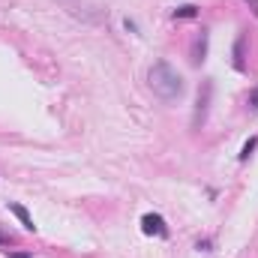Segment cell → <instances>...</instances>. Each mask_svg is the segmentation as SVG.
Here are the masks:
<instances>
[{
    "label": "cell",
    "mask_w": 258,
    "mask_h": 258,
    "mask_svg": "<svg viewBox=\"0 0 258 258\" xmlns=\"http://www.w3.org/2000/svg\"><path fill=\"white\" fill-rule=\"evenodd\" d=\"M147 84H150V90H153L159 99H165V102L183 96V75H180L171 63H165V60H159V63H153L147 69Z\"/></svg>",
    "instance_id": "6da1fadb"
},
{
    "label": "cell",
    "mask_w": 258,
    "mask_h": 258,
    "mask_svg": "<svg viewBox=\"0 0 258 258\" xmlns=\"http://www.w3.org/2000/svg\"><path fill=\"white\" fill-rule=\"evenodd\" d=\"M6 258H30V252H9Z\"/></svg>",
    "instance_id": "8fae6325"
},
{
    "label": "cell",
    "mask_w": 258,
    "mask_h": 258,
    "mask_svg": "<svg viewBox=\"0 0 258 258\" xmlns=\"http://www.w3.org/2000/svg\"><path fill=\"white\" fill-rule=\"evenodd\" d=\"M249 108H252V111H258V84H255V90L249 93Z\"/></svg>",
    "instance_id": "9c48e42d"
},
{
    "label": "cell",
    "mask_w": 258,
    "mask_h": 258,
    "mask_svg": "<svg viewBox=\"0 0 258 258\" xmlns=\"http://www.w3.org/2000/svg\"><path fill=\"white\" fill-rule=\"evenodd\" d=\"M255 147H258V138H255V135H252V138H249V141H246V144L240 147V159L246 162V159L252 156V150H255Z\"/></svg>",
    "instance_id": "ba28073f"
},
{
    "label": "cell",
    "mask_w": 258,
    "mask_h": 258,
    "mask_svg": "<svg viewBox=\"0 0 258 258\" xmlns=\"http://www.w3.org/2000/svg\"><path fill=\"white\" fill-rule=\"evenodd\" d=\"M195 15H198V6L195 3H183V6L174 9V18H195Z\"/></svg>",
    "instance_id": "52a82bcc"
},
{
    "label": "cell",
    "mask_w": 258,
    "mask_h": 258,
    "mask_svg": "<svg viewBox=\"0 0 258 258\" xmlns=\"http://www.w3.org/2000/svg\"><path fill=\"white\" fill-rule=\"evenodd\" d=\"M210 93H213V84L207 81L204 87H201V93H198V111H195V126H201L204 123V114H207V102H210Z\"/></svg>",
    "instance_id": "3957f363"
},
{
    "label": "cell",
    "mask_w": 258,
    "mask_h": 258,
    "mask_svg": "<svg viewBox=\"0 0 258 258\" xmlns=\"http://www.w3.org/2000/svg\"><path fill=\"white\" fill-rule=\"evenodd\" d=\"M9 210L18 216V222H21V228H24V231H36V225H33V216L27 213V207H21V204H15V201H12V204H9Z\"/></svg>",
    "instance_id": "277c9868"
},
{
    "label": "cell",
    "mask_w": 258,
    "mask_h": 258,
    "mask_svg": "<svg viewBox=\"0 0 258 258\" xmlns=\"http://www.w3.org/2000/svg\"><path fill=\"white\" fill-rule=\"evenodd\" d=\"M0 246H12V237H9V234H3V231H0Z\"/></svg>",
    "instance_id": "30bf717a"
},
{
    "label": "cell",
    "mask_w": 258,
    "mask_h": 258,
    "mask_svg": "<svg viewBox=\"0 0 258 258\" xmlns=\"http://www.w3.org/2000/svg\"><path fill=\"white\" fill-rule=\"evenodd\" d=\"M204 54H207V30H201V36L195 39V45H192V63H204Z\"/></svg>",
    "instance_id": "5b68a950"
},
{
    "label": "cell",
    "mask_w": 258,
    "mask_h": 258,
    "mask_svg": "<svg viewBox=\"0 0 258 258\" xmlns=\"http://www.w3.org/2000/svg\"><path fill=\"white\" fill-rule=\"evenodd\" d=\"M243 42H246V39H243V33H240L237 42H234V69H240V72H243Z\"/></svg>",
    "instance_id": "8992f818"
},
{
    "label": "cell",
    "mask_w": 258,
    "mask_h": 258,
    "mask_svg": "<svg viewBox=\"0 0 258 258\" xmlns=\"http://www.w3.org/2000/svg\"><path fill=\"white\" fill-rule=\"evenodd\" d=\"M249 6H252V12H255V18H258V0H246Z\"/></svg>",
    "instance_id": "7c38bea8"
},
{
    "label": "cell",
    "mask_w": 258,
    "mask_h": 258,
    "mask_svg": "<svg viewBox=\"0 0 258 258\" xmlns=\"http://www.w3.org/2000/svg\"><path fill=\"white\" fill-rule=\"evenodd\" d=\"M141 231L150 237H168V225L159 213H144L141 216Z\"/></svg>",
    "instance_id": "7a4b0ae2"
}]
</instances>
